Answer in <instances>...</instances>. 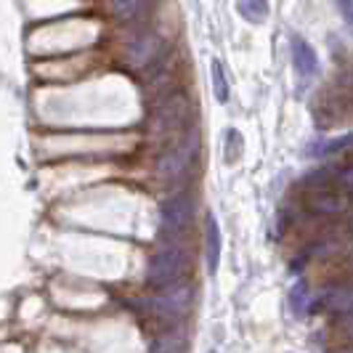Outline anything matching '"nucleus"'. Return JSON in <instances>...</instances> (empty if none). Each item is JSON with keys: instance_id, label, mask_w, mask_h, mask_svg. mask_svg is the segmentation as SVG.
<instances>
[{"instance_id": "obj_1", "label": "nucleus", "mask_w": 353, "mask_h": 353, "mask_svg": "<svg viewBox=\"0 0 353 353\" xmlns=\"http://www.w3.org/2000/svg\"><path fill=\"white\" fill-rule=\"evenodd\" d=\"M192 117V101L186 93L173 90L168 96H162L152 106V117H149V130L154 139H170L181 130H186Z\"/></svg>"}, {"instance_id": "obj_2", "label": "nucleus", "mask_w": 353, "mask_h": 353, "mask_svg": "<svg viewBox=\"0 0 353 353\" xmlns=\"http://www.w3.org/2000/svg\"><path fill=\"white\" fill-rule=\"evenodd\" d=\"M196 154H199V133L196 128H186L181 130L176 143H170L157 159V178L162 183H173L178 178L186 176V170L194 165Z\"/></svg>"}, {"instance_id": "obj_3", "label": "nucleus", "mask_w": 353, "mask_h": 353, "mask_svg": "<svg viewBox=\"0 0 353 353\" xmlns=\"http://www.w3.org/2000/svg\"><path fill=\"white\" fill-rule=\"evenodd\" d=\"M189 268V250L178 242H170L159 250L157 255L149 261L146 268V284L162 290V287H170V284L181 282L183 271Z\"/></svg>"}, {"instance_id": "obj_4", "label": "nucleus", "mask_w": 353, "mask_h": 353, "mask_svg": "<svg viewBox=\"0 0 353 353\" xmlns=\"http://www.w3.org/2000/svg\"><path fill=\"white\" fill-rule=\"evenodd\" d=\"M192 305V287L186 282H176L170 287H162L159 295H154L152 301H146V308L159 319L168 321H178L189 314Z\"/></svg>"}, {"instance_id": "obj_5", "label": "nucleus", "mask_w": 353, "mask_h": 353, "mask_svg": "<svg viewBox=\"0 0 353 353\" xmlns=\"http://www.w3.org/2000/svg\"><path fill=\"white\" fill-rule=\"evenodd\" d=\"M194 221V199L189 194H176L162 202L159 208V229L165 236H181L183 231H189Z\"/></svg>"}, {"instance_id": "obj_6", "label": "nucleus", "mask_w": 353, "mask_h": 353, "mask_svg": "<svg viewBox=\"0 0 353 353\" xmlns=\"http://www.w3.org/2000/svg\"><path fill=\"white\" fill-rule=\"evenodd\" d=\"M205 261H208V274H218V263H221V229L215 215H208L205 221Z\"/></svg>"}, {"instance_id": "obj_7", "label": "nucleus", "mask_w": 353, "mask_h": 353, "mask_svg": "<svg viewBox=\"0 0 353 353\" xmlns=\"http://www.w3.org/2000/svg\"><path fill=\"white\" fill-rule=\"evenodd\" d=\"M290 48H292V61H295V67L301 74H314L319 70V59L314 48L303 40V37H292V43H290Z\"/></svg>"}, {"instance_id": "obj_8", "label": "nucleus", "mask_w": 353, "mask_h": 353, "mask_svg": "<svg viewBox=\"0 0 353 353\" xmlns=\"http://www.w3.org/2000/svg\"><path fill=\"white\" fill-rule=\"evenodd\" d=\"M343 208H345V199L337 194V192H332L330 186H321V189H316V194L311 196V210L314 212L335 215V212H340Z\"/></svg>"}, {"instance_id": "obj_9", "label": "nucleus", "mask_w": 353, "mask_h": 353, "mask_svg": "<svg viewBox=\"0 0 353 353\" xmlns=\"http://www.w3.org/2000/svg\"><path fill=\"white\" fill-rule=\"evenodd\" d=\"M308 305H311V292H308V282H295L292 284V292H290V308H292V314L301 319L305 316V311H308Z\"/></svg>"}, {"instance_id": "obj_10", "label": "nucleus", "mask_w": 353, "mask_h": 353, "mask_svg": "<svg viewBox=\"0 0 353 353\" xmlns=\"http://www.w3.org/2000/svg\"><path fill=\"white\" fill-rule=\"evenodd\" d=\"M321 303H324L330 311H335V314H348V311H351V290H348V287H335V290H330V292L324 295Z\"/></svg>"}, {"instance_id": "obj_11", "label": "nucleus", "mask_w": 353, "mask_h": 353, "mask_svg": "<svg viewBox=\"0 0 353 353\" xmlns=\"http://www.w3.org/2000/svg\"><path fill=\"white\" fill-rule=\"evenodd\" d=\"M183 345H186L183 332H181V330H173V332H165L159 340H154L152 353H183Z\"/></svg>"}, {"instance_id": "obj_12", "label": "nucleus", "mask_w": 353, "mask_h": 353, "mask_svg": "<svg viewBox=\"0 0 353 353\" xmlns=\"http://www.w3.org/2000/svg\"><path fill=\"white\" fill-rule=\"evenodd\" d=\"M212 90H215V99H218L221 104L229 101V80H226L223 64H221L218 59H212Z\"/></svg>"}, {"instance_id": "obj_13", "label": "nucleus", "mask_w": 353, "mask_h": 353, "mask_svg": "<svg viewBox=\"0 0 353 353\" xmlns=\"http://www.w3.org/2000/svg\"><path fill=\"white\" fill-rule=\"evenodd\" d=\"M239 14L250 21H263L265 14H268V6L265 0H242L239 3Z\"/></svg>"}, {"instance_id": "obj_14", "label": "nucleus", "mask_w": 353, "mask_h": 353, "mask_svg": "<svg viewBox=\"0 0 353 353\" xmlns=\"http://www.w3.org/2000/svg\"><path fill=\"white\" fill-rule=\"evenodd\" d=\"M348 143H351V136H343V139H337V141L319 143L316 149H311V154H316V157H324V154H332V152H340V149H345Z\"/></svg>"}, {"instance_id": "obj_15", "label": "nucleus", "mask_w": 353, "mask_h": 353, "mask_svg": "<svg viewBox=\"0 0 353 353\" xmlns=\"http://www.w3.org/2000/svg\"><path fill=\"white\" fill-rule=\"evenodd\" d=\"M239 154H242V136L236 130H229L226 133V159L234 162V159H239Z\"/></svg>"}, {"instance_id": "obj_16", "label": "nucleus", "mask_w": 353, "mask_h": 353, "mask_svg": "<svg viewBox=\"0 0 353 353\" xmlns=\"http://www.w3.org/2000/svg\"><path fill=\"white\" fill-rule=\"evenodd\" d=\"M139 8V0H114V14L120 19H130Z\"/></svg>"}, {"instance_id": "obj_17", "label": "nucleus", "mask_w": 353, "mask_h": 353, "mask_svg": "<svg viewBox=\"0 0 353 353\" xmlns=\"http://www.w3.org/2000/svg\"><path fill=\"white\" fill-rule=\"evenodd\" d=\"M337 8L343 11L345 21H351V0H337Z\"/></svg>"}, {"instance_id": "obj_18", "label": "nucleus", "mask_w": 353, "mask_h": 353, "mask_svg": "<svg viewBox=\"0 0 353 353\" xmlns=\"http://www.w3.org/2000/svg\"><path fill=\"white\" fill-rule=\"evenodd\" d=\"M210 353H218V351H210Z\"/></svg>"}]
</instances>
